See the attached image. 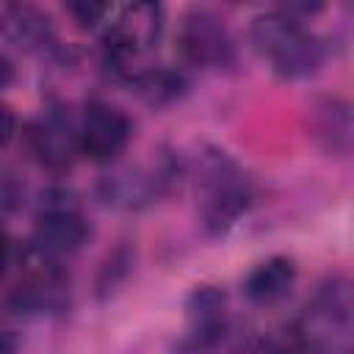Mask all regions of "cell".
I'll return each instance as SVG.
<instances>
[{"instance_id":"cell-1","label":"cell","mask_w":354,"mask_h":354,"mask_svg":"<svg viewBox=\"0 0 354 354\" xmlns=\"http://www.w3.org/2000/svg\"><path fill=\"white\" fill-rule=\"evenodd\" d=\"M249 39H252V47L285 80L310 77L326 61L324 41L310 28H304L301 19L288 17L282 8L254 17L249 28Z\"/></svg>"},{"instance_id":"cell-2","label":"cell","mask_w":354,"mask_h":354,"mask_svg":"<svg viewBox=\"0 0 354 354\" xmlns=\"http://www.w3.org/2000/svg\"><path fill=\"white\" fill-rule=\"evenodd\" d=\"M196 213L202 230L213 238L232 230L252 207L254 191L249 174L221 149L202 155L196 177Z\"/></svg>"},{"instance_id":"cell-3","label":"cell","mask_w":354,"mask_h":354,"mask_svg":"<svg viewBox=\"0 0 354 354\" xmlns=\"http://www.w3.org/2000/svg\"><path fill=\"white\" fill-rule=\"evenodd\" d=\"M6 307L25 318L61 315L69 307V279L58 260L28 246L19 257V282L6 296Z\"/></svg>"},{"instance_id":"cell-4","label":"cell","mask_w":354,"mask_h":354,"mask_svg":"<svg viewBox=\"0 0 354 354\" xmlns=\"http://www.w3.org/2000/svg\"><path fill=\"white\" fill-rule=\"evenodd\" d=\"M351 285L343 277L329 279L318 288L313 301L307 304V315L299 324L304 351L315 354H348L351 340Z\"/></svg>"},{"instance_id":"cell-5","label":"cell","mask_w":354,"mask_h":354,"mask_svg":"<svg viewBox=\"0 0 354 354\" xmlns=\"http://www.w3.org/2000/svg\"><path fill=\"white\" fill-rule=\"evenodd\" d=\"M91 235V227L75 199L72 191L66 188H50L41 194L39 207H36V224H33V241L41 254L61 260L86 246Z\"/></svg>"},{"instance_id":"cell-6","label":"cell","mask_w":354,"mask_h":354,"mask_svg":"<svg viewBox=\"0 0 354 354\" xmlns=\"http://www.w3.org/2000/svg\"><path fill=\"white\" fill-rule=\"evenodd\" d=\"M163 30V8L155 3H133L111 11L102 30V61L116 75H127V66L141 50L152 47Z\"/></svg>"},{"instance_id":"cell-7","label":"cell","mask_w":354,"mask_h":354,"mask_svg":"<svg viewBox=\"0 0 354 354\" xmlns=\"http://www.w3.org/2000/svg\"><path fill=\"white\" fill-rule=\"evenodd\" d=\"M177 50L188 66L196 69H224L235 58L232 36L224 19L210 8H191L180 19Z\"/></svg>"},{"instance_id":"cell-8","label":"cell","mask_w":354,"mask_h":354,"mask_svg":"<svg viewBox=\"0 0 354 354\" xmlns=\"http://www.w3.org/2000/svg\"><path fill=\"white\" fill-rule=\"evenodd\" d=\"M130 133L133 124L124 111L108 102H88L77 119V149L94 163H111L124 152Z\"/></svg>"},{"instance_id":"cell-9","label":"cell","mask_w":354,"mask_h":354,"mask_svg":"<svg viewBox=\"0 0 354 354\" xmlns=\"http://www.w3.org/2000/svg\"><path fill=\"white\" fill-rule=\"evenodd\" d=\"M28 144L36 160L53 171H64L80 155L77 119L64 105H47L28 127Z\"/></svg>"},{"instance_id":"cell-10","label":"cell","mask_w":354,"mask_h":354,"mask_svg":"<svg viewBox=\"0 0 354 354\" xmlns=\"http://www.w3.org/2000/svg\"><path fill=\"white\" fill-rule=\"evenodd\" d=\"M188 348L191 354H205L227 335V296L213 285H202L188 299Z\"/></svg>"},{"instance_id":"cell-11","label":"cell","mask_w":354,"mask_h":354,"mask_svg":"<svg viewBox=\"0 0 354 354\" xmlns=\"http://www.w3.org/2000/svg\"><path fill=\"white\" fill-rule=\"evenodd\" d=\"M310 127L313 138L321 144L329 155H348L354 141V122H351V105L340 97H318L310 105Z\"/></svg>"},{"instance_id":"cell-12","label":"cell","mask_w":354,"mask_h":354,"mask_svg":"<svg viewBox=\"0 0 354 354\" xmlns=\"http://www.w3.org/2000/svg\"><path fill=\"white\" fill-rule=\"evenodd\" d=\"M296 260L293 257H285V254H274L263 263H257L246 279H243V293L252 304H260V307H268V304H277L282 301L293 282H296Z\"/></svg>"},{"instance_id":"cell-13","label":"cell","mask_w":354,"mask_h":354,"mask_svg":"<svg viewBox=\"0 0 354 354\" xmlns=\"http://www.w3.org/2000/svg\"><path fill=\"white\" fill-rule=\"evenodd\" d=\"M0 28L14 44H19L25 50H41L44 53L55 44L50 17L33 6H3L0 8Z\"/></svg>"},{"instance_id":"cell-14","label":"cell","mask_w":354,"mask_h":354,"mask_svg":"<svg viewBox=\"0 0 354 354\" xmlns=\"http://www.w3.org/2000/svg\"><path fill=\"white\" fill-rule=\"evenodd\" d=\"M160 183H163L160 177H149V174H144L138 169H119V171L102 177L100 196L108 205L133 210V207H141V205L152 202Z\"/></svg>"},{"instance_id":"cell-15","label":"cell","mask_w":354,"mask_h":354,"mask_svg":"<svg viewBox=\"0 0 354 354\" xmlns=\"http://www.w3.org/2000/svg\"><path fill=\"white\" fill-rule=\"evenodd\" d=\"M133 88L138 91V97L147 105L160 108V105H171L174 100H180L185 94V88H188V80H185L183 72L160 66V69H147V72L136 75L133 77Z\"/></svg>"},{"instance_id":"cell-16","label":"cell","mask_w":354,"mask_h":354,"mask_svg":"<svg viewBox=\"0 0 354 354\" xmlns=\"http://www.w3.org/2000/svg\"><path fill=\"white\" fill-rule=\"evenodd\" d=\"M266 354H307L299 324L277 326L266 335Z\"/></svg>"},{"instance_id":"cell-17","label":"cell","mask_w":354,"mask_h":354,"mask_svg":"<svg viewBox=\"0 0 354 354\" xmlns=\"http://www.w3.org/2000/svg\"><path fill=\"white\" fill-rule=\"evenodd\" d=\"M66 11L75 17V22L80 28H97L100 22H105L111 17V6L108 3H94V0H80V3H69Z\"/></svg>"},{"instance_id":"cell-18","label":"cell","mask_w":354,"mask_h":354,"mask_svg":"<svg viewBox=\"0 0 354 354\" xmlns=\"http://www.w3.org/2000/svg\"><path fill=\"white\" fill-rule=\"evenodd\" d=\"M17 136V113L8 102L0 100V147H8Z\"/></svg>"},{"instance_id":"cell-19","label":"cell","mask_w":354,"mask_h":354,"mask_svg":"<svg viewBox=\"0 0 354 354\" xmlns=\"http://www.w3.org/2000/svg\"><path fill=\"white\" fill-rule=\"evenodd\" d=\"M14 260V243H11V235L6 232V227H0V277L8 271Z\"/></svg>"},{"instance_id":"cell-20","label":"cell","mask_w":354,"mask_h":354,"mask_svg":"<svg viewBox=\"0 0 354 354\" xmlns=\"http://www.w3.org/2000/svg\"><path fill=\"white\" fill-rule=\"evenodd\" d=\"M19 351V340L11 329H0V354H17Z\"/></svg>"},{"instance_id":"cell-21","label":"cell","mask_w":354,"mask_h":354,"mask_svg":"<svg viewBox=\"0 0 354 354\" xmlns=\"http://www.w3.org/2000/svg\"><path fill=\"white\" fill-rule=\"evenodd\" d=\"M11 80H14V64L8 61V55H6V53H0V91H3V88H8V86H11Z\"/></svg>"}]
</instances>
